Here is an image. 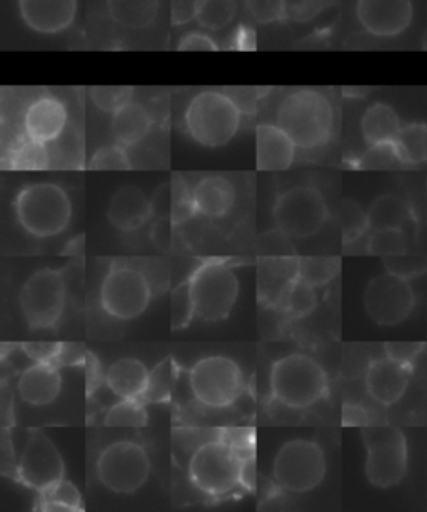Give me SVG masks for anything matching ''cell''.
I'll return each mask as SVG.
<instances>
[{
	"label": "cell",
	"instance_id": "cell-1",
	"mask_svg": "<svg viewBox=\"0 0 427 512\" xmlns=\"http://www.w3.org/2000/svg\"><path fill=\"white\" fill-rule=\"evenodd\" d=\"M274 122L289 134L297 149L317 151L331 141L336 112L324 92L296 89L282 97Z\"/></svg>",
	"mask_w": 427,
	"mask_h": 512
},
{
	"label": "cell",
	"instance_id": "cell-2",
	"mask_svg": "<svg viewBox=\"0 0 427 512\" xmlns=\"http://www.w3.org/2000/svg\"><path fill=\"white\" fill-rule=\"evenodd\" d=\"M187 136L199 146L224 147L241 129L242 109L229 94L207 89L197 92L184 111Z\"/></svg>",
	"mask_w": 427,
	"mask_h": 512
},
{
	"label": "cell",
	"instance_id": "cell-3",
	"mask_svg": "<svg viewBox=\"0 0 427 512\" xmlns=\"http://www.w3.org/2000/svg\"><path fill=\"white\" fill-rule=\"evenodd\" d=\"M16 214L22 229L31 236H59L71 222V199L61 186L52 182L29 184L17 194Z\"/></svg>",
	"mask_w": 427,
	"mask_h": 512
},
{
	"label": "cell",
	"instance_id": "cell-4",
	"mask_svg": "<svg viewBox=\"0 0 427 512\" xmlns=\"http://www.w3.org/2000/svg\"><path fill=\"white\" fill-rule=\"evenodd\" d=\"M329 381L324 367L306 354H289L271 369L272 397L282 406L307 409L324 399Z\"/></svg>",
	"mask_w": 427,
	"mask_h": 512
},
{
	"label": "cell",
	"instance_id": "cell-5",
	"mask_svg": "<svg viewBox=\"0 0 427 512\" xmlns=\"http://www.w3.org/2000/svg\"><path fill=\"white\" fill-rule=\"evenodd\" d=\"M366 446V476L379 489L397 486L407 471V441L401 429L386 422L361 427Z\"/></svg>",
	"mask_w": 427,
	"mask_h": 512
},
{
	"label": "cell",
	"instance_id": "cell-6",
	"mask_svg": "<svg viewBox=\"0 0 427 512\" xmlns=\"http://www.w3.org/2000/svg\"><path fill=\"white\" fill-rule=\"evenodd\" d=\"M242 459L221 436L197 447L189 461L192 484L207 496H226L241 484Z\"/></svg>",
	"mask_w": 427,
	"mask_h": 512
},
{
	"label": "cell",
	"instance_id": "cell-7",
	"mask_svg": "<svg viewBox=\"0 0 427 512\" xmlns=\"http://www.w3.org/2000/svg\"><path fill=\"white\" fill-rule=\"evenodd\" d=\"M327 462L317 442L292 439L277 451L272 474L282 491L302 494L316 489L326 477Z\"/></svg>",
	"mask_w": 427,
	"mask_h": 512
},
{
	"label": "cell",
	"instance_id": "cell-8",
	"mask_svg": "<svg viewBox=\"0 0 427 512\" xmlns=\"http://www.w3.org/2000/svg\"><path fill=\"white\" fill-rule=\"evenodd\" d=\"M189 282L199 319L219 322L229 317L239 296V279L232 267L219 261L206 262L197 267Z\"/></svg>",
	"mask_w": 427,
	"mask_h": 512
},
{
	"label": "cell",
	"instance_id": "cell-9",
	"mask_svg": "<svg viewBox=\"0 0 427 512\" xmlns=\"http://www.w3.org/2000/svg\"><path fill=\"white\" fill-rule=\"evenodd\" d=\"M272 214L277 231L289 239H307L324 227L329 209L319 189L296 186L277 197Z\"/></svg>",
	"mask_w": 427,
	"mask_h": 512
},
{
	"label": "cell",
	"instance_id": "cell-10",
	"mask_svg": "<svg viewBox=\"0 0 427 512\" xmlns=\"http://www.w3.org/2000/svg\"><path fill=\"white\" fill-rule=\"evenodd\" d=\"M151 474L146 449L134 441H116L102 449L97 459V477L102 486L116 494H134Z\"/></svg>",
	"mask_w": 427,
	"mask_h": 512
},
{
	"label": "cell",
	"instance_id": "cell-11",
	"mask_svg": "<svg viewBox=\"0 0 427 512\" xmlns=\"http://www.w3.org/2000/svg\"><path fill=\"white\" fill-rule=\"evenodd\" d=\"M192 396L204 406L224 409L244 391L241 367L231 357L209 356L197 361L189 372Z\"/></svg>",
	"mask_w": 427,
	"mask_h": 512
},
{
	"label": "cell",
	"instance_id": "cell-12",
	"mask_svg": "<svg viewBox=\"0 0 427 512\" xmlns=\"http://www.w3.org/2000/svg\"><path fill=\"white\" fill-rule=\"evenodd\" d=\"M67 286L62 269L34 272L21 291V309L31 329H52L66 307Z\"/></svg>",
	"mask_w": 427,
	"mask_h": 512
},
{
	"label": "cell",
	"instance_id": "cell-13",
	"mask_svg": "<svg viewBox=\"0 0 427 512\" xmlns=\"http://www.w3.org/2000/svg\"><path fill=\"white\" fill-rule=\"evenodd\" d=\"M151 301V282L136 267H111L102 281L101 306L114 319H136L147 311Z\"/></svg>",
	"mask_w": 427,
	"mask_h": 512
},
{
	"label": "cell",
	"instance_id": "cell-14",
	"mask_svg": "<svg viewBox=\"0 0 427 512\" xmlns=\"http://www.w3.org/2000/svg\"><path fill=\"white\" fill-rule=\"evenodd\" d=\"M416 304L409 279L386 272L374 277L364 292V307L379 326H397L406 321Z\"/></svg>",
	"mask_w": 427,
	"mask_h": 512
},
{
	"label": "cell",
	"instance_id": "cell-15",
	"mask_svg": "<svg viewBox=\"0 0 427 512\" xmlns=\"http://www.w3.org/2000/svg\"><path fill=\"white\" fill-rule=\"evenodd\" d=\"M64 459L56 444L42 431H32L17 466V476L37 492L46 491L64 479Z\"/></svg>",
	"mask_w": 427,
	"mask_h": 512
},
{
	"label": "cell",
	"instance_id": "cell-16",
	"mask_svg": "<svg viewBox=\"0 0 427 512\" xmlns=\"http://www.w3.org/2000/svg\"><path fill=\"white\" fill-rule=\"evenodd\" d=\"M356 19L369 36L392 39L411 27L414 6L412 0H357Z\"/></svg>",
	"mask_w": 427,
	"mask_h": 512
},
{
	"label": "cell",
	"instance_id": "cell-17",
	"mask_svg": "<svg viewBox=\"0 0 427 512\" xmlns=\"http://www.w3.org/2000/svg\"><path fill=\"white\" fill-rule=\"evenodd\" d=\"M17 9L29 31L57 36L76 21L79 0H17Z\"/></svg>",
	"mask_w": 427,
	"mask_h": 512
},
{
	"label": "cell",
	"instance_id": "cell-18",
	"mask_svg": "<svg viewBox=\"0 0 427 512\" xmlns=\"http://www.w3.org/2000/svg\"><path fill=\"white\" fill-rule=\"evenodd\" d=\"M69 124V111L56 96H39L26 107L22 114L24 136L41 144L59 141Z\"/></svg>",
	"mask_w": 427,
	"mask_h": 512
},
{
	"label": "cell",
	"instance_id": "cell-19",
	"mask_svg": "<svg viewBox=\"0 0 427 512\" xmlns=\"http://www.w3.org/2000/svg\"><path fill=\"white\" fill-rule=\"evenodd\" d=\"M412 366L381 357L372 361L366 371V391L382 406H392L401 401L411 382Z\"/></svg>",
	"mask_w": 427,
	"mask_h": 512
},
{
	"label": "cell",
	"instance_id": "cell-20",
	"mask_svg": "<svg viewBox=\"0 0 427 512\" xmlns=\"http://www.w3.org/2000/svg\"><path fill=\"white\" fill-rule=\"evenodd\" d=\"M297 146L276 122H264L256 129L257 169L267 172L287 171L296 159Z\"/></svg>",
	"mask_w": 427,
	"mask_h": 512
},
{
	"label": "cell",
	"instance_id": "cell-21",
	"mask_svg": "<svg viewBox=\"0 0 427 512\" xmlns=\"http://www.w3.org/2000/svg\"><path fill=\"white\" fill-rule=\"evenodd\" d=\"M299 279V259L292 256L262 257L259 262V299L267 306H279L287 291Z\"/></svg>",
	"mask_w": 427,
	"mask_h": 512
},
{
	"label": "cell",
	"instance_id": "cell-22",
	"mask_svg": "<svg viewBox=\"0 0 427 512\" xmlns=\"http://www.w3.org/2000/svg\"><path fill=\"white\" fill-rule=\"evenodd\" d=\"M22 401L31 406H49L56 401L62 389V376L54 362H36L27 367L17 382Z\"/></svg>",
	"mask_w": 427,
	"mask_h": 512
},
{
	"label": "cell",
	"instance_id": "cell-23",
	"mask_svg": "<svg viewBox=\"0 0 427 512\" xmlns=\"http://www.w3.org/2000/svg\"><path fill=\"white\" fill-rule=\"evenodd\" d=\"M151 216V199L136 186L121 187L107 206V219L122 232L137 231Z\"/></svg>",
	"mask_w": 427,
	"mask_h": 512
},
{
	"label": "cell",
	"instance_id": "cell-24",
	"mask_svg": "<svg viewBox=\"0 0 427 512\" xmlns=\"http://www.w3.org/2000/svg\"><path fill=\"white\" fill-rule=\"evenodd\" d=\"M192 199L197 214L221 219L232 211L236 204V189L227 177L206 176L192 187Z\"/></svg>",
	"mask_w": 427,
	"mask_h": 512
},
{
	"label": "cell",
	"instance_id": "cell-25",
	"mask_svg": "<svg viewBox=\"0 0 427 512\" xmlns=\"http://www.w3.org/2000/svg\"><path fill=\"white\" fill-rule=\"evenodd\" d=\"M154 127V117L142 102H127L112 114L111 129L114 139L124 147L141 144Z\"/></svg>",
	"mask_w": 427,
	"mask_h": 512
},
{
	"label": "cell",
	"instance_id": "cell-26",
	"mask_svg": "<svg viewBox=\"0 0 427 512\" xmlns=\"http://www.w3.org/2000/svg\"><path fill=\"white\" fill-rule=\"evenodd\" d=\"M149 374L151 371H147L144 362L126 357L109 367L106 382L119 399H142L149 382Z\"/></svg>",
	"mask_w": 427,
	"mask_h": 512
},
{
	"label": "cell",
	"instance_id": "cell-27",
	"mask_svg": "<svg viewBox=\"0 0 427 512\" xmlns=\"http://www.w3.org/2000/svg\"><path fill=\"white\" fill-rule=\"evenodd\" d=\"M401 127L399 114L386 102H374L361 117L362 139L367 146L392 144Z\"/></svg>",
	"mask_w": 427,
	"mask_h": 512
},
{
	"label": "cell",
	"instance_id": "cell-28",
	"mask_svg": "<svg viewBox=\"0 0 427 512\" xmlns=\"http://www.w3.org/2000/svg\"><path fill=\"white\" fill-rule=\"evenodd\" d=\"M107 14L127 31H146L157 21L161 0H106Z\"/></svg>",
	"mask_w": 427,
	"mask_h": 512
},
{
	"label": "cell",
	"instance_id": "cell-29",
	"mask_svg": "<svg viewBox=\"0 0 427 512\" xmlns=\"http://www.w3.org/2000/svg\"><path fill=\"white\" fill-rule=\"evenodd\" d=\"M367 219H369L371 231H381V229H404L411 224L414 217H412L411 207L402 197L384 194L372 202L367 211Z\"/></svg>",
	"mask_w": 427,
	"mask_h": 512
},
{
	"label": "cell",
	"instance_id": "cell-30",
	"mask_svg": "<svg viewBox=\"0 0 427 512\" xmlns=\"http://www.w3.org/2000/svg\"><path fill=\"white\" fill-rule=\"evenodd\" d=\"M402 166H421L427 161V126L424 122H411L402 126L392 142Z\"/></svg>",
	"mask_w": 427,
	"mask_h": 512
},
{
	"label": "cell",
	"instance_id": "cell-31",
	"mask_svg": "<svg viewBox=\"0 0 427 512\" xmlns=\"http://www.w3.org/2000/svg\"><path fill=\"white\" fill-rule=\"evenodd\" d=\"M6 162H9V169L14 171H46L51 167V151L47 144L24 136L14 142Z\"/></svg>",
	"mask_w": 427,
	"mask_h": 512
},
{
	"label": "cell",
	"instance_id": "cell-32",
	"mask_svg": "<svg viewBox=\"0 0 427 512\" xmlns=\"http://www.w3.org/2000/svg\"><path fill=\"white\" fill-rule=\"evenodd\" d=\"M237 0H199L194 21L209 32H221L237 17Z\"/></svg>",
	"mask_w": 427,
	"mask_h": 512
},
{
	"label": "cell",
	"instance_id": "cell-33",
	"mask_svg": "<svg viewBox=\"0 0 427 512\" xmlns=\"http://www.w3.org/2000/svg\"><path fill=\"white\" fill-rule=\"evenodd\" d=\"M177 367L176 362L171 357H167L164 361L159 362L151 374H149V382L147 389L142 396L141 401L147 402H169L171 401L172 391L176 386Z\"/></svg>",
	"mask_w": 427,
	"mask_h": 512
},
{
	"label": "cell",
	"instance_id": "cell-34",
	"mask_svg": "<svg viewBox=\"0 0 427 512\" xmlns=\"http://www.w3.org/2000/svg\"><path fill=\"white\" fill-rule=\"evenodd\" d=\"M41 494V509L44 511H79L82 509L81 494L71 482L62 479Z\"/></svg>",
	"mask_w": 427,
	"mask_h": 512
},
{
	"label": "cell",
	"instance_id": "cell-35",
	"mask_svg": "<svg viewBox=\"0 0 427 512\" xmlns=\"http://www.w3.org/2000/svg\"><path fill=\"white\" fill-rule=\"evenodd\" d=\"M341 269V261L334 257H302L299 259V279L311 286H326Z\"/></svg>",
	"mask_w": 427,
	"mask_h": 512
},
{
	"label": "cell",
	"instance_id": "cell-36",
	"mask_svg": "<svg viewBox=\"0 0 427 512\" xmlns=\"http://www.w3.org/2000/svg\"><path fill=\"white\" fill-rule=\"evenodd\" d=\"M147 424V412L141 399H121L107 411V427L141 429Z\"/></svg>",
	"mask_w": 427,
	"mask_h": 512
},
{
	"label": "cell",
	"instance_id": "cell-37",
	"mask_svg": "<svg viewBox=\"0 0 427 512\" xmlns=\"http://www.w3.org/2000/svg\"><path fill=\"white\" fill-rule=\"evenodd\" d=\"M407 236L404 229H381L372 231L367 239L366 251L371 256L384 257L401 256L407 252Z\"/></svg>",
	"mask_w": 427,
	"mask_h": 512
},
{
	"label": "cell",
	"instance_id": "cell-38",
	"mask_svg": "<svg viewBox=\"0 0 427 512\" xmlns=\"http://www.w3.org/2000/svg\"><path fill=\"white\" fill-rule=\"evenodd\" d=\"M317 306L316 287L311 286L309 282L297 279L292 284L291 289L287 291L282 307L289 312V316L294 319H302L309 316Z\"/></svg>",
	"mask_w": 427,
	"mask_h": 512
},
{
	"label": "cell",
	"instance_id": "cell-39",
	"mask_svg": "<svg viewBox=\"0 0 427 512\" xmlns=\"http://www.w3.org/2000/svg\"><path fill=\"white\" fill-rule=\"evenodd\" d=\"M196 316V306L192 299L191 282L184 281L171 294L172 331H181L191 324Z\"/></svg>",
	"mask_w": 427,
	"mask_h": 512
},
{
	"label": "cell",
	"instance_id": "cell-40",
	"mask_svg": "<svg viewBox=\"0 0 427 512\" xmlns=\"http://www.w3.org/2000/svg\"><path fill=\"white\" fill-rule=\"evenodd\" d=\"M91 171H131V157L119 142L97 149L89 161Z\"/></svg>",
	"mask_w": 427,
	"mask_h": 512
},
{
	"label": "cell",
	"instance_id": "cell-41",
	"mask_svg": "<svg viewBox=\"0 0 427 512\" xmlns=\"http://www.w3.org/2000/svg\"><path fill=\"white\" fill-rule=\"evenodd\" d=\"M342 239L344 244H351L361 239L369 229V219L367 212L362 211V207L357 202L347 199L342 202L341 212Z\"/></svg>",
	"mask_w": 427,
	"mask_h": 512
},
{
	"label": "cell",
	"instance_id": "cell-42",
	"mask_svg": "<svg viewBox=\"0 0 427 512\" xmlns=\"http://www.w3.org/2000/svg\"><path fill=\"white\" fill-rule=\"evenodd\" d=\"M134 96V89L132 87H92L91 101L97 109L107 114H114L119 111L121 107L126 106L127 102L132 101Z\"/></svg>",
	"mask_w": 427,
	"mask_h": 512
},
{
	"label": "cell",
	"instance_id": "cell-43",
	"mask_svg": "<svg viewBox=\"0 0 427 512\" xmlns=\"http://www.w3.org/2000/svg\"><path fill=\"white\" fill-rule=\"evenodd\" d=\"M247 12L264 26L284 22L289 16L287 0H246Z\"/></svg>",
	"mask_w": 427,
	"mask_h": 512
},
{
	"label": "cell",
	"instance_id": "cell-44",
	"mask_svg": "<svg viewBox=\"0 0 427 512\" xmlns=\"http://www.w3.org/2000/svg\"><path fill=\"white\" fill-rule=\"evenodd\" d=\"M399 166L402 164L397 159L392 144L369 146V149L357 161V167L367 169V171H387V169H396Z\"/></svg>",
	"mask_w": 427,
	"mask_h": 512
},
{
	"label": "cell",
	"instance_id": "cell-45",
	"mask_svg": "<svg viewBox=\"0 0 427 512\" xmlns=\"http://www.w3.org/2000/svg\"><path fill=\"white\" fill-rule=\"evenodd\" d=\"M219 436L237 452L242 461L256 457V432L251 427H232L222 429Z\"/></svg>",
	"mask_w": 427,
	"mask_h": 512
},
{
	"label": "cell",
	"instance_id": "cell-46",
	"mask_svg": "<svg viewBox=\"0 0 427 512\" xmlns=\"http://www.w3.org/2000/svg\"><path fill=\"white\" fill-rule=\"evenodd\" d=\"M382 261H384L387 272H392L404 279H412L426 271V262L422 261L421 257L412 256L407 252L401 256L384 257Z\"/></svg>",
	"mask_w": 427,
	"mask_h": 512
},
{
	"label": "cell",
	"instance_id": "cell-47",
	"mask_svg": "<svg viewBox=\"0 0 427 512\" xmlns=\"http://www.w3.org/2000/svg\"><path fill=\"white\" fill-rule=\"evenodd\" d=\"M174 207H172V222L181 224L187 221L189 217L197 214L194 199H192V191L187 189L186 184H182L181 179L174 181Z\"/></svg>",
	"mask_w": 427,
	"mask_h": 512
},
{
	"label": "cell",
	"instance_id": "cell-48",
	"mask_svg": "<svg viewBox=\"0 0 427 512\" xmlns=\"http://www.w3.org/2000/svg\"><path fill=\"white\" fill-rule=\"evenodd\" d=\"M384 349H386L387 357L402 362V364H407V366H412L416 357L424 349V344H421V342H387Z\"/></svg>",
	"mask_w": 427,
	"mask_h": 512
},
{
	"label": "cell",
	"instance_id": "cell-49",
	"mask_svg": "<svg viewBox=\"0 0 427 512\" xmlns=\"http://www.w3.org/2000/svg\"><path fill=\"white\" fill-rule=\"evenodd\" d=\"M62 342H24L22 351L34 362H56Z\"/></svg>",
	"mask_w": 427,
	"mask_h": 512
},
{
	"label": "cell",
	"instance_id": "cell-50",
	"mask_svg": "<svg viewBox=\"0 0 427 512\" xmlns=\"http://www.w3.org/2000/svg\"><path fill=\"white\" fill-rule=\"evenodd\" d=\"M179 52H217L221 51V47L217 46V42L211 36H207L204 32H189L186 36L181 37Z\"/></svg>",
	"mask_w": 427,
	"mask_h": 512
},
{
	"label": "cell",
	"instance_id": "cell-51",
	"mask_svg": "<svg viewBox=\"0 0 427 512\" xmlns=\"http://www.w3.org/2000/svg\"><path fill=\"white\" fill-rule=\"evenodd\" d=\"M152 214H156L159 219L172 216V207H174V186L171 182H166L157 187L154 196L151 199Z\"/></svg>",
	"mask_w": 427,
	"mask_h": 512
},
{
	"label": "cell",
	"instance_id": "cell-52",
	"mask_svg": "<svg viewBox=\"0 0 427 512\" xmlns=\"http://www.w3.org/2000/svg\"><path fill=\"white\" fill-rule=\"evenodd\" d=\"M87 351L82 344H74V342H62L61 351L57 356L56 366H79L86 362Z\"/></svg>",
	"mask_w": 427,
	"mask_h": 512
},
{
	"label": "cell",
	"instance_id": "cell-53",
	"mask_svg": "<svg viewBox=\"0 0 427 512\" xmlns=\"http://www.w3.org/2000/svg\"><path fill=\"white\" fill-rule=\"evenodd\" d=\"M199 0H171V19L174 26H184L196 19Z\"/></svg>",
	"mask_w": 427,
	"mask_h": 512
},
{
	"label": "cell",
	"instance_id": "cell-54",
	"mask_svg": "<svg viewBox=\"0 0 427 512\" xmlns=\"http://www.w3.org/2000/svg\"><path fill=\"white\" fill-rule=\"evenodd\" d=\"M172 222L171 217H162L159 221L154 224L152 229V241L156 244L159 249H166L171 246L172 237Z\"/></svg>",
	"mask_w": 427,
	"mask_h": 512
},
{
	"label": "cell",
	"instance_id": "cell-55",
	"mask_svg": "<svg viewBox=\"0 0 427 512\" xmlns=\"http://www.w3.org/2000/svg\"><path fill=\"white\" fill-rule=\"evenodd\" d=\"M369 416L361 406L356 404H344L342 409V424L349 427H362L369 424Z\"/></svg>",
	"mask_w": 427,
	"mask_h": 512
},
{
	"label": "cell",
	"instance_id": "cell-56",
	"mask_svg": "<svg viewBox=\"0 0 427 512\" xmlns=\"http://www.w3.org/2000/svg\"><path fill=\"white\" fill-rule=\"evenodd\" d=\"M234 49L236 51L249 52L256 51L257 36L256 31L249 26H241L237 29L236 36H234Z\"/></svg>",
	"mask_w": 427,
	"mask_h": 512
},
{
	"label": "cell",
	"instance_id": "cell-57",
	"mask_svg": "<svg viewBox=\"0 0 427 512\" xmlns=\"http://www.w3.org/2000/svg\"><path fill=\"white\" fill-rule=\"evenodd\" d=\"M0 419H2V427H11L14 422V394L11 389L4 384L2 387V394H0Z\"/></svg>",
	"mask_w": 427,
	"mask_h": 512
},
{
	"label": "cell",
	"instance_id": "cell-58",
	"mask_svg": "<svg viewBox=\"0 0 427 512\" xmlns=\"http://www.w3.org/2000/svg\"><path fill=\"white\" fill-rule=\"evenodd\" d=\"M86 372H87V394L91 396L92 391H96L99 384H101L102 371L101 364L97 361L96 356H92L91 352H87L86 357Z\"/></svg>",
	"mask_w": 427,
	"mask_h": 512
},
{
	"label": "cell",
	"instance_id": "cell-59",
	"mask_svg": "<svg viewBox=\"0 0 427 512\" xmlns=\"http://www.w3.org/2000/svg\"><path fill=\"white\" fill-rule=\"evenodd\" d=\"M241 486L246 487L247 491H252L256 486V457L242 461Z\"/></svg>",
	"mask_w": 427,
	"mask_h": 512
}]
</instances>
